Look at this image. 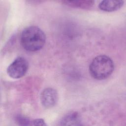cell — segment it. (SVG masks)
<instances>
[{"instance_id":"obj_5","label":"cell","mask_w":126,"mask_h":126,"mask_svg":"<svg viewBox=\"0 0 126 126\" xmlns=\"http://www.w3.org/2000/svg\"><path fill=\"white\" fill-rule=\"evenodd\" d=\"M123 0H103L99 4V8L104 11L112 12L120 9L124 5Z\"/></svg>"},{"instance_id":"obj_9","label":"cell","mask_w":126,"mask_h":126,"mask_svg":"<svg viewBox=\"0 0 126 126\" xmlns=\"http://www.w3.org/2000/svg\"><path fill=\"white\" fill-rule=\"evenodd\" d=\"M32 125L33 126H46L47 124L45 123L44 120L42 119H35L32 121Z\"/></svg>"},{"instance_id":"obj_4","label":"cell","mask_w":126,"mask_h":126,"mask_svg":"<svg viewBox=\"0 0 126 126\" xmlns=\"http://www.w3.org/2000/svg\"><path fill=\"white\" fill-rule=\"evenodd\" d=\"M40 101L42 105L46 108L54 107L58 101V93L52 88L44 89L40 94Z\"/></svg>"},{"instance_id":"obj_7","label":"cell","mask_w":126,"mask_h":126,"mask_svg":"<svg viewBox=\"0 0 126 126\" xmlns=\"http://www.w3.org/2000/svg\"><path fill=\"white\" fill-rule=\"evenodd\" d=\"M63 3L71 7L81 8H89L94 4L93 0H64Z\"/></svg>"},{"instance_id":"obj_6","label":"cell","mask_w":126,"mask_h":126,"mask_svg":"<svg viewBox=\"0 0 126 126\" xmlns=\"http://www.w3.org/2000/svg\"><path fill=\"white\" fill-rule=\"evenodd\" d=\"M61 125L63 126L81 125V119L77 112H72L65 115L61 120Z\"/></svg>"},{"instance_id":"obj_3","label":"cell","mask_w":126,"mask_h":126,"mask_svg":"<svg viewBox=\"0 0 126 126\" xmlns=\"http://www.w3.org/2000/svg\"><path fill=\"white\" fill-rule=\"evenodd\" d=\"M28 68L29 63L26 59L23 57H19L8 66L7 72L10 77L18 79L26 74Z\"/></svg>"},{"instance_id":"obj_2","label":"cell","mask_w":126,"mask_h":126,"mask_svg":"<svg viewBox=\"0 0 126 126\" xmlns=\"http://www.w3.org/2000/svg\"><path fill=\"white\" fill-rule=\"evenodd\" d=\"M114 64L112 59L105 55L94 58L91 63L89 71L91 76L97 80H103L108 78L113 72Z\"/></svg>"},{"instance_id":"obj_8","label":"cell","mask_w":126,"mask_h":126,"mask_svg":"<svg viewBox=\"0 0 126 126\" xmlns=\"http://www.w3.org/2000/svg\"><path fill=\"white\" fill-rule=\"evenodd\" d=\"M16 121L20 125H30L32 124V122L30 121V119L27 117L23 116H18L16 118Z\"/></svg>"},{"instance_id":"obj_1","label":"cell","mask_w":126,"mask_h":126,"mask_svg":"<svg viewBox=\"0 0 126 126\" xmlns=\"http://www.w3.org/2000/svg\"><path fill=\"white\" fill-rule=\"evenodd\" d=\"M46 42V35L39 28L30 26L22 32L21 43L22 47L29 52H35L43 48Z\"/></svg>"}]
</instances>
